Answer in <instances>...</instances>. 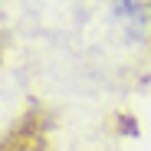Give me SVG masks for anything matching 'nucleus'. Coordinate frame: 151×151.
<instances>
[{
    "label": "nucleus",
    "instance_id": "f257e3e1",
    "mask_svg": "<svg viewBox=\"0 0 151 151\" xmlns=\"http://www.w3.org/2000/svg\"><path fill=\"white\" fill-rule=\"evenodd\" d=\"M0 151H76V148L66 141L53 115L30 112L0 138Z\"/></svg>",
    "mask_w": 151,
    "mask_h": 151
}]
</instances>
